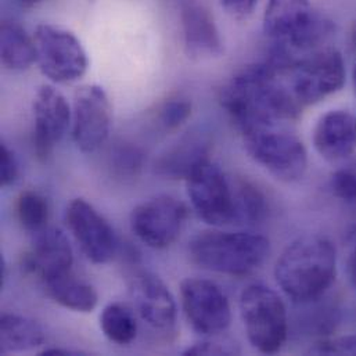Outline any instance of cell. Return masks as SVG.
Instances as JSON below:
<instances>
[{
  "label": "cell",
  "instance_id": "4",
  "mask_svg": "<svg viewBox=\"0 0 356 356\" xmlns=\"http://www.w3.org/2000/svg\"><path fill=\"white\" fill-rule=\"evenodd\" d=\"M270 252L269 240L252 232L207 230L188 245V255L197 266L229 276H245L257 270Z\"/></svg>",
  "mask_w": 356,
  "mask_h": 356
},
{
  "label": "cell",
  "instance_id": "3",
  "mask_svg": "<svg viewBox=\"0 0 356 356\" xmlns=\"http://www.w3.org/2000/svg\"><path fill=\"white\" fill-rule=\"evenodd\" d=\"M264 32L272 47L294 67L302 57L325 47L336 33V24L315 10L309 0H269L264 13Z\"/></svg>",
  "mask_w": 356,
  "mask_h": 356
},
{
  "label": "cell",
  "instance_id": "28",
  "mask_svg": "<svg viewBox=\"0 0 356 356\" xmlns=\"http://www.w3.org/2000/svg\"><path fill=\"white\" fill-rule=\"evenodd\" d=\"M330 186L336 197L356 204V159L334 172Z\"/></svg>",
  "mask_w": 356,
  "mask_h": 356
},
{
  "label": "cell",
  "instance_id": "26",
  "mask_svg": "<svg viewBox=\"0 0 356 356\" xmlns=\"http://www.w3.org/2000/svg\"><path fill=\"white\" fill-rule=\"evenodd\" d=\"M108 167L120 180L138 178L145 167V153L134 143H115L108 157Z\"/></svg>",
  "mask_w": 356,
  "mask_h": 356
},
{
  "label": "cell",
  "instance_id": "22",
  "mask_svg": "<svg viewBox=\"0 0 356 356\" xmlns=\"http://www.w3.org/2000/svg\"><path fill=\"white\" fill-rule=\"evenodd\" d=\"M1 64L10 71H25L36 63L33 36L14 21H3L0 26Z\"/></svg>",
  "mask_w": 356,
  "mask_h": 356
},
{
  "label": "cell",
  "instance_id": "18",
  "mask_svg": "<svg viewBox=\"0 0 356 356\" xmlns=\"http://www.w3.org/2000/svg\"><path fill=\"white\" fill-rule=\"evenodd\" d=\"M315 150L327 161L348 159L356 150V115L348 110H330L314 129Z\"/></svg>",
  "mask_w": 356,
  "mask_h": 356
},
{
  "label": "cell",
  "instance_id": "25",
  "mask_svg": "<svg viewBox=\"0 0 356 356\" xmlns=\"http://www.w3.org/2000/svg\"><path fill=\"white\" fill-rule=\"evenodd\" d=\"M15 215L19 225L35 234L49 226L50 208L47 200L32 190L22 191L15 201Z\"/></svg>",
  "mask_w": 356,
  "mask_h": 356
},
{
  "label": "cell",
  "instance_id": "8",
  "mask_svg": "<svg viewBox=\"0 0 356 356\" xmlns=\"http://www.w3.org/2000/svg\"><path fill=\"white\" fill-rule=\"evenodd\" d=\"M289 75L290 89L300 106H314L343 89L346 61L340 50L325 46L298 60Z\"/></svg>",
  "mask_w": 356,
  "mask_h": 356
},
{
  "label": "cell",
  "instance_id": "27",
  "mask_svg": "<svg viewBox=\"0 0 356 356\" xmlns=\"http://www.w3.org/2000/svg\"><path fill=\"white\" fill-rule=\"evenodd\" d=\"M191 102L186 97L175 96L165 100L157 113V121L160 127L167 132H175L180 129L191 115Z\"/></svg>",
  "mask_w": 356,
  "mask_h": 356
},
{
  "label": "cell",
  "instance_id": "23",
  "mask_svg": "<svg viewBox=\"0 0 356 356\" xmlns=\"http://www.w3.org/2000/svg\"><path fill=\"white\" fill-rule=\"evenodd\" d=\"M232 183L234 223L258 225L264 222L269 213V204L264 191L247 179L232 178Z\"/></svg>",
  "mask_w": 356,
  "mask_h": 356
},
{
  "label": "cell",
  "instance_id": "32",
  "mask_svg": "<svg viewBox=\"0 0 356 356\" xmlns=\"http://www.w3.org/2000/svg\"><path fill=\"white\" fill-rule=\"evenodd\" d=\"M258 0H220V6L227 15L237 21L247 19L252 15Z\"/></svg>",
  "mask_w": 356,
  "mask_h": 356
},
{
  "label": "cell",
  "instance_id": "37",
  "mask_svg": "<svg viewBox=\"0 0 356 356\" xmlns=\"http://www.w3.org/2000/svg\"><path fill=\"white\" fill-rule=\"evenodd\" d=\"M351 43H353V46L356 50V21L353 25V29H351Z\"/></svg>",
  "mask_w": 356,
  "mask_h": 356
},
{
  "label": "cell",
  "instance_id": "11",
  "mask_svg": "<svg viewBox=\"0 0 356 356\" xmlns=\"http://www.w3.org/2000/svg\"><path fill=\"white\" fill-rule=\"evenodd\" d=\"M113 106L99 85H83L74 95L72 139L86 154L97 152L110 138Z\"/></svg>",
  "mask_w": 356,
  "mask_h": 356
},
{
  "label": "cell",
  "instance_id": "21",
  "mask_svg": "<svg viewBox=\"0 0 356 356\" xmlns=\"http://www.w3.org/2000/svg\"><path fill=\"white\" fill-rule=\"evenodd\" d=\"M44 343L43 329L32 319L3 314L0 318V353L18 354L35 350Z\"/></svg>",
  "mask_w": 356,
  "mask_h": 356
},
{
  "label": "cell",
  "instance_id": "36",
  "mask_svg": "<svg viewBox=\"0 0 356 356\" xmlns=\"http://www.w3.org/2000/svg\"><path fill=\"white\" fill-rule=\"evenodd\" d=\"M17 3H19L24 7H33L36 4H39L42 0H15Z\"/></svg>",
  "mask_w": 356,
  "mask_h": 356
},
{
  "label": "cell",
  "instance_id": "10",
  "mask_svg": "<svg viewBox=\"0 0 356 356\" xmlns=\"http://www.w3.org/2000/svg\"><path fill=\"white\" fill-rule=\"evenodd\" d=\"M180 301L186 319L198 334L219 336L230 326L229 300L213 282L197 277L184 279L180 284Z\"/></svg>",
  "mask_w": 356,
  "mask_h": 356
},
{
  "label": "cell",
  "instance_id": "15",
  "mask_svg": "<svg viewBox=\"0 0 356 356\" xmlns=\"http://www.w3.org/2000/svg\"><path fill=\"white\" fill-rule=\"evenodd\" d=\"M131 297L140 319L159 334L175 333L178 307L165 283L150 272H139L131 282Z\"/></svg>",
  "mask_w": 356,
  "mask_h": 356
},
{
  "label": "cell",
  "instance_id": "24",
  "mask_svg": "<svg viewBox=\"0 0 356 356\" xmlns=\"http://www.w3.org/2000/svg\"><path fill=\"white\" fill-rule=\"evenodd\" d=\"M100 329L103 334L114 344L128 346L138 336V321L132 309L127 305L108 304L100 315Z\"/></svg>",
  "mask_w": 356,
  "mask_h": 356
},
{
  "label": "cell",
  "instance_id": "19",
  "mask_svg": "<svg viewBox=\"0 0 356 356\" xmlns=\"http://www.w3.org/2000/svg\"><path fill=\"white\" fill-rule=\"evenodd\" d=\"M212 142L204 131H193L183 136L157 161V172L168 179H186L211 157Z\"/></svg>",
  "mask_w": 356,
  "mask_h": 356
},
{
  "label": "cell",
  "instance_id": "5",
  "mask_svg": "<svg viewBox=\"0 0 356 356\" xmlns=\"http://www.w3.org/2000/svg\"><path fill=\"white\" fill-rule=\"evenodd\" d=\"M240 314L250 344L261 354H276L289 334V316L283 300L270 287L257 283L240 297Z\"/></svg>",
  "mask_w": 356,
  "mask_h": 356
},
{
  "label": "cell",
  "instance_id": "14",
  "mask_svg": "<svg viewBox=\"0 0 356 356\" xmlns=\"http://www.w3.org/2000/svg\"><path fill=\"white\" fill-rule=\"evenodd\" d=\"M71 120L72 111L65 96L54 86H40L33 99V150L40 161L51 156Z\"/></svg>",
  "mask_w": 356,
  "mask_h": 356
},
{
  "label": "cell",
  "instance_id": "16",
  "mask_svg": "<svg viewBox=\"0 0 356 356\" xmlns=\"http://www.w3.org/2000/svg\"><path fill=\"white\" fill-rule=\"evenodd\" d=\"M72 264L74 252L67 236L50 226L33 234L32 245L22 261L24 269L42 283L72 272Z\"/></svg>",
  "mask_w": 356,
  "mask_h": 356
},
{
  "label": "cell",
  "instance_id": "38",
  "mask_svg": "<svg viewBox=\"0 0 356 356\" xmlns=\"http://www.w3.org/2000/svg\"><path fill=\"white\" fill-rule=\"evenodd\" d=\"M353 82H354V89H355L356 93V65L355 68H354V71H353Z\"/></svg>",
  "mask_w": 356,
  "mask_h": 356
},
{
  "label": "cell",
  "instance_id": "29",
  "mask_svg": "<svg viewBox=\"0 0 356 356\" xmlns=\"http://www.w3.org/2000/svg\"><path fill=\"white\" fill-rule=\"evenodd\" d=\"M241 353L238 344L230 339L209 337L183 351V355H238Z\"/></svg>",
  "mask_w": 356,
  "mask_h": 356
},
{
  "label": "cell",
  "instance_id": "30",
  "mask_svg": "<svg viewBox=\"0 0 356 356\" xmlns=\"http://www.w3.org/2000/svg\"><path fill=\"white\" fill-rule=\"evenodd\" d=\"M311 354L316 355H356V334L343 336L334 340L321 341L312 350Z\"/></svg>",
  "mask_w": 356,
  "mask_h": 356
},
{
  "label": "cell",
  "instance_id": "39",
  "mask_svg": "<svg viewBox=\"0 0 356 356\" xmlns=\"http://www.w3.org/2000/svg\"><path fill=\"white\" fill-rule=\"evenodd\" d=\"M89 1H95V0H89Z\"/></svg>",
  "mask_w": 356,
  "mask_h": 356
},
{
  "label": "cell",
  "instance_id": "9",
  "mask_svg": "<svg viewBox=\"0 0 356 356\" xmlns=\"http://www.w3.org/2000/svg\"><path fill=\"white\" fill-rule=\"evenodd\" d=\"M190 202L208 225L234 223L233 183L211 159L200 164L186 179Z\"/></svg>",
  "mask_w": 356,
  "mask_h": 356
},
{
  "label": "cell",
  "instance_id": "20",
  "mask_svg": "<svg viewBox=\"0 0 356 356\" xmlns=\"http://www.w3.org/2000/svg\"><path fill=\"white\" fill-rule=\"evenodd\" d=\"M49 297L74 312H92L99 302V296L93 286L75 277L72 272L53 277L43 283Z\"/></svg>",
  "mask_w": 356,
  "mask_h": 356
},
{
  "label": "cell",
  "instance_id": "2",
  "mask_svg": "<svg viewBox=\"0 0 356 356\" xmlns=\"http://www.w3.org/2000/svg\"><path fill=\"white\" fill-rule=\"evenodd\" d=\"M337 251L333 243L308 234L286 247L275 266V277L283 293L298 304L319 300L334 282Z\"/></svg>",
  "mask_w": 356,
  "mask_h": 356
},
{
  "label": "cell",
  "instance_id": "12",
  "mask_svg": "<svg viewBox=\"0 0 356 356\" xmlns=\"http://www.w3.org/2000/svg\"><path fill=\"white\" fill-rule=\"evenodd\" d=\"M187 218L186 205L171 195L143 201L131 213L135 236L154 250H164L178 240Z\"/></svg>",
  "mask_w": 356,
  "mask_h": 356
},
{
  "label": "cell",
  "instance_id": "6",
  "mask_svg": "<svg viewBox=\"0 0 356 356\" xmlns=\"http://www.w3.org/2000/svg\"><path fill=\"white\" fill-rule=\"evenodd\" d=\"M243 136L250 157L277 180L293 183L305 175L308 152L294 134L276 127Z\"/></svg>",
  "mask_w": 356,
  "mask_h": 356
},
{
  "label": "cell",
  "instance_id": "13",
  "mask_svg": "<svg viewBox=\"0 0 356 356\" xmlns=\"http://www.w3.org/2000/svg\"><path fill=\"white\" fill-rule=\"evenodd\" d=\"M65 220L85 257L93 264H108L118 252V237L108 220L83 198L70 202Z\"/></svg>",
  "mask_w": 356,
  "mask_h": 356
},
{
  "label": "cell",
  "instance_id": "35",
  "mask_svg": "<svg viewBox=\"0 0 356 356\" xmlns=\"http://www.w3.org/2000/svg\"><path fill=\"white\" fill-rule=\"evenodd\" d=\"M7 279V265L4 258L0 259V286L4 284V280Z\"/></svg>",
  "mask_w": 356,
  "mask_h": 356
},
{
  "label": "cell",
  "instance_id": "33",
  "mask_svg": "<svg viewBox=\"0 0 356 356\" xmlns=\"http://www.w3.org/2000/svg\"><path fill=\"white\" fill-rule=\"evenodd\" d=\"M347 275L351 286L356 290V248L350 254L347 261Z\"/></svg>",
  "mask_w": 356,
  "mask_h": 356
},
{
  "label": "cell",
  "instance_id": "7",
  "mask_svg": "<svg viewBox=\"0 0 356 356\" xmlns=\"http://www.w3.org/2000/svg\"><path fill=\"white\" fill-rule=\"evenodd\" d=\"M33 42L36 63L51 82L70 83L86 74L89 58L81 40L72 32L51 24H40L33 32Z\"/></svg>",
  "mask_w": 356,
  "mask_h": 356
},
{
  "label": "cell",
  "instance_id": "31",
  "mask_svg": "<svg viewBox=\"0 0 356 356\" xmlns=\"http://www.w3.org/2000/svg\"><path fill=\"white\" fill-rule=\"evenodd\" d=\"M19 175V165L14 152L4 143L0 145V184L3 187L15 183Z\"/></svg>",
  "mask_w": 356,
  "mask_h": 356
},
{
  "label": "cell",
  "instance_id": "34",
  "mask_svg": "<svg viewBox=\"0 0 356 356\" xmlns=\"http://www.w3.org/2000/svg\"><path fill=\"white\" fill-rule=\"evenodd\" d=\"M81 353H76V351H71V350H63V348H47V350H43L40 353V355L44 356H70V355H78Z\"/></svg>",
  "mask_w": 356,
  "mask_h": 356
},
{
  "label": "cell",
  "instance_id": "1",
  "mask_svg": "<svg viewBox=\"0 0 356 356\" xmlns=\"http://www.w3.org/2000/svg\"><path fill=\"white\" fill-rule=\"evenodd\" d=\"M220 104L243 135L296 121L302 108L266 61L240 70L223 86Z\"/></svg>",
  "mask_w": 356,
  "mask_h": 356
},
{
  "label": "cell",
  "instance_id": "17",
  "mask_svg": "<svg viewBox=\"0 0 356 356\" xmlns=\"http://www.w3.org/2000/svg\"><path fill=\"white\" fill-rule=\"evenodd\" d=\"M183 47L188 58L204 61L218 58L225 53L223 40L211 11L197 3H188L181 10Z\"/></svg>",
  "mask_w": 356,
  "mask_h": 356
}]
</instances>
